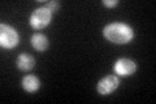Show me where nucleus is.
<instances>
[{"label":"nucleus","mask_w":156,"mask_h":104,"mask_svg":"<svg viewBox=\"0 0 156 104\" xmlns=\"http://www.w3.org/2000/svg\"><path fill=\"white\" fill-rule=\"evenodd\" d=\"M103 35L107 41L116 44H126L134 38V31L129 25L122 22H112L107 25L103 30Z\"/></svg>","instance_id":"f257e3e1"},{"label":"nucleus","mask_w":156,"mask_h":104,"mask_svg":"<svg viewBox=\"0 0 156 104\" xmlns=\"http://www.w3.org/2000/svg\"><path fill=\"white\" fill-rule=\"evenodd\" d=\"M52 20V13L48 11L46 7H42V8H38L35 9L31 16H30V26L35 30H42L44 29L46 26H48Z\"/></svg>","instance_id":"f03ea898"},{"label":"nucleus","mask_w":156,"mask_h":104,"mask_svg":"<svg viewBox=\"0 0 156 104\" xmlns=\"http://www.w3.org/2000/svg\"><path fill=\"white\" fill-rule=\"evenodd\" d=\"M20 42L18 33L9 25H0V44L5 48H14Z\"/></svg>","instance_id":"7ed1b4c3"},{"label":"nucleus","mask_w":156,"mask_h":104,"mask_svg":"<svg viewBox=\"0 0 156 104\" xmlns=\"http://www.w3.org/2000/svg\"><path fill=\"white\" fill-rule=\"evenodd\" d=\"M120 86V80L117 76H107L101 78L96 86V90L100 95H108L112 94L117 87Z\"/></svg>","instance_id":"20e7f679"},{"label":"nucleus","mask_w":156,"mask_h":104,"mask_svg":"<svg viewBox=\"0 0 156 104\" xmlns=\"http://www.w3.org/2000/svg\"><path fill=\"white\" fill-rule=\"evenodd\" d=\"M113 70L121 77H126V76H131L134 74L136 70V65L133 60L130 59H120L117 60L113 65Z\"/></svg>","instance_id":"39448f33"},{"label":"nucleus","mask_w":156,"mask_h":104,"mask_svg":"<svg viewBox=\"0 0 156 104\" xmlns=\"http://www.w3.org/2000/svg\"><path fill=\"white\" fill-rule=\"evenodd\" d=\"M17 68L22 72H29L35 66V59H34L31 55H27V53H21L17 57Z\"/></svg>","instance_id":"423d86ee"},{"label":"nucleus","mask_w":156,"mask_h":104,"mask_svg":"<svg viewBox=\"0 0 156 104\" xmlns=\"http://www.w3.org/2000/svg\"><path fill=\"white\" fill-rule=\"evenodd\" d=\"M22 87L27 92H35L41 87V81H39L38 77L33 76V74H27L22 78Z\"/></svg>","instance_id":"0eeeda50"},{"label":"nucleus","mask_w":156,"mask_h":104,"mask_svg":"<svg viewBox=\"0 0 156 104\" xmlns=\"http://www.w3.org/2000/svg\"><path fill=\"white\" fill-rule=\"evenodd\" d=\"M48 44H50V42H48L47 37L43 35L41 33H35L31 37V46L35 48L37 51H41V52L46 51L48 48Z\"/></svg>","instance_id":"6e6552de"},{"label":"nucleus","mask_w":156,"mask_h":104,"mask_svg":"<svg viewBox=\"0 0 156 104\" xmlns=\"http://www.w3.org/2000/svg\"><path fill=\"white\" fill-rule=\"evenodd\" d=\"M46 8L51 13H53V12H57L58 11V8H60V4H58V2H48L46 4Z\"/></svg>","instance_id":"1a4fd4ad"},{"label":"nucleus","mask_w":156,"mask_h":104,"mask_svg":"<svg viewBox=\"0 0 156 104\" xmlns=\"http://www.w3.org/2000/svg\"><path fill=\"white\" fill-rule=\"evenodd\" d=\"M103 4L105 7H115V5H117V4H119V2H117V0H103Z\"/></svg>","instance_id":"9d476101"}]
</instances>
